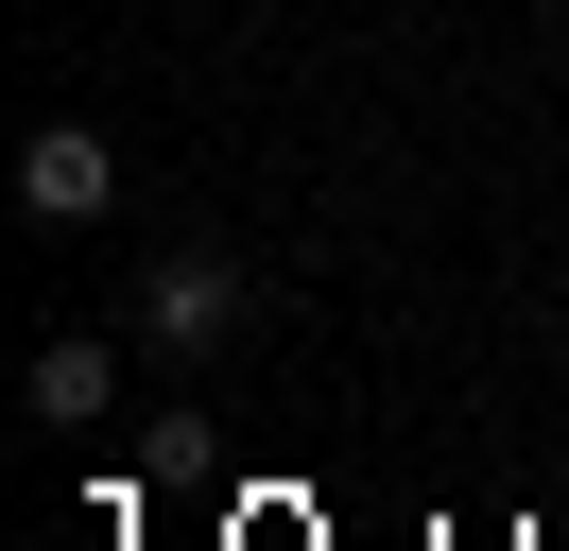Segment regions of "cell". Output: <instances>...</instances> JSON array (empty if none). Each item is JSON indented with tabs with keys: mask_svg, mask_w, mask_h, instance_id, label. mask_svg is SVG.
<instances>
[{
	"mask_svg": "<svg viewBox=\"0 0 569 551\" xmlns=\"http://www.w3.org/2000/svg\"><path fill=\"white\" fill-rule=\"evenodd\" d=\"M18 207H36V224H104V207H121L104 121H36V138H18Z\"/></svg>",
	"mask_w": 569,
	"mask_h": 551,
	"instance_id": "obj_2",
	"label": "cell"
},
{
	"mask_svg": "<svg viewBox=\"0 0 569 551\" xmlns=\"http://www.w3.org/2000/svg\"><path fill=\"white\" fill-rule=\"evenodd\" d=\"M104 397H121V344H104V328H52V344H36V413H52V431H87Z\"/></svg>",
	"mask_w": 569,
	"mask_h": 551,
	"instance_id": "obj_3",
	"label": "cell"
},
{
	"mask_svg": "<svg viewBox=\"0 0 569 551\" xmlns=\"http://www.w3.org/2000/svg\"><path fill=\"white\" fill-rule=\"evenodd\" d=\"M242 328H259L242 259H156L139 276V344H173V362H208V344H242Z\"/></svg>",
	"mask_w": 569,
	"mask_h": 551,
	"instance_id": "obj_1",
	"label": "cell"
}]
</instances>
